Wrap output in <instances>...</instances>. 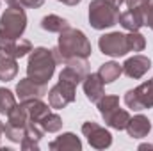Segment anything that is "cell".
I'll return each mask as SVG.
<instances>
[{
  "mask_svg": "<svg viewBox=\"0 0 153 151\" xmlns=\"http://www.w3.org/2000/svg\"><path fill=\"white\" fill-rule=\"evenodd\" d=\"M57 64L59 62L52 48H45V46L32 48V52L29 53V62H27V76L41 84H48V80L55 73Z\"/></svg>",
  "mask_w": 153,
  "mask_h": 151,
  "instance_id": "cell-2",
  "label": "cell"
},
{
  "mask_svg": "<svg viewBox=\"0 0 153 151\" xmlns=\"http://www.w3.org/2000/svg\"><path fill=\"white\" fill-rule=\"evenodd\" d=\"M57 2H62V0H57Z\"/></svg>",
  "mask_w": 153,
  "mask_h": 151,
  "instance_id": "cell-35",
  "label": "cell"
},
{
  "mask_svg": "<svg viewBox=\"0 0 153 151\" xmlns=\"http://www.w3.org/2000/svg\"><path fill=\"white\" fill-rule=\"evenodd\" d=\"M143 2H144V0H125V4H126V7H128V9L141 7V5H143Z\"/></svg>",
  "mask_w": 153,
  "mask_h": 151,
  "instance_id": "cell-30",
  "label": "cell"
},
{
  "mask_svg": "<svg viewBox=\"0 0 153 151\" xmlns=\"http://www.w3.org/2000/svg\"><path fill=\"white\" fill-rule=\"evenodd\" d=\"M141 7L144 13V27H150L153 30V0H144Z\"/></svg>",
  "mask_w": 153,
  "mask_h": 151,
  "instance_id": "cell-29",
  "label": "cell"
},
{
  "mask_svg": "<svg viewBox=\"0 0 153 151\" xmlns=\"http://www.w3.org/2000/svg\"><path fill=\"white\" fill-rule=\"evenodd\" d=\"M103 121H105L107 126H111L114 130H125L126 124H128V121H130V114H128V110L117 107L112 114H109L107 117H103Z\"/></svg>",
  "mask_w": 153,
  "mask_h": 151,
  "instance_id": "cell-22",
  "label": "cell"
},
{
  "mask_svg": "<svg viewBox=\"0 0 153 151\" xmlns=\"http://www.w3.org/2000/svg\"><path fill=\"white\" fill-rule=\"evenodd\" d=\"M125 105L132 110H146L153 109V78L137 85L135 89H128L123 98Z\"/></svg>",
  "mask_w": 153,
  "mask_h": 151,
  "instance_id": "cell-5",
  "label": "cell"
},
{
  "mask_svg": "<svg viewBox=\"0 0 153 151\" xmlns=\"http://www.w3.org/2000/svg\"><path fill=\"white\" fill-rule=\"evenodd\" d=\"M87 73H89L87 59L85 57H75V59H70L64 62V68L59 73V80H66V82H71V84L78 85L87 76Z\"/></svg>",
  "mask_w": 153,
  "mask_h": 151,
  "instance_id": "cell-9",
  "label": "cell"
},
{
  "mask_svg": "<svg viewBox=\"0 0 153 151\" xmlns=\"http://www.w3.org/2000/svg\"><path fill=\"white\" fill-rule=\"evenodd\" d=\"M45 135V130L41 128L39 123H34V121H29L27 126H25V133H23V139L20 142L22 150H34L38 151L39 150V141L43 139Z\"/></svg>",
  "mask_w": 153,
  "mask_h": 151,
  "instance_id": "cell-16",
  "label": "cell"
},
{
  "mask_svg": "<svg viewBox=\"0 0 153 151\" xmlns=\"http://www.w3.org/2000/svg\"><path fill=\"white\" fill-rule=\"evenodd\" d=\"M52 50H53V55L59 64L61 62L64 64L66 61L75 59V57L89 59L93 53V46H91V41L87 39V36L82 30L73 29V27H68L66 30H62L59 34L57 46Z\"/></svg>",
  "mask_w": 153,
  "mask_h": 151,
  "instance_id": "cell-1",
  "label": "cell"
},
{
  "mask_svg": "<svg viewBox=\"0 0 153 151\" xmlns=\"http://www.w3.org/2000/svg\"><path fill=\"white\" fill-rule=\"evenodd\" d=\"M98 46H100V52L109 57H123L130 52L126 34H121V32H109L100 36Z\"/></svg>",
  "mask_w": 153,
  "mask_h": 151,
  "instance_id": "cell-8",
  "label": "cell"
},
{
  "mask_svg": "<svg viewBox=\"0 0 153 151\" xmlns=\"http://www.w3.org/2000/svg\"><path fill=\"white\" fill-rule=\"evenodd\" d=\"M25 110L29 114V121H34V123H39L46 114L52 112V107L50 103L46 105L41 98H36V100H27V101H22Z\"/></svg>",
  "mask_w": 153,
  "mask_h": 151,
  "instance_id": "cell-18",
  "label": "cell"
},
{
  "mask_svg": "<svg viewBox=\"0 0 153 151\" xmlns=\"http://www.w3.org/2000/svg\"><path fill=\"white\" fill-rule=\"evenodd\" d=\"M0 50L14 59H22L32 52V43L23 38H9L0 32Z\"/></svg>",
  "mask_w": 153,
  "mask_h": 151,
  "instance_id": "cell-10",
  "label": "cell"
},
{
  "mask_svg": "<svg viewBox=\"0 0 153 151\" xmlns=\"http://www.w3.org/2000/svg\"><path fill=\"white\" fill-rule=\"evenodd\" d=\"M46 96H48L50 107L55 110H61L76 100V85L71 82H66V80H59L53 87L48 89Z\"/></svg>",
  "mask_w": 153,
  "mask_h": 151,
  "instance_id": "cell-6",
  "label": "cell"
},
{
  "mask_svg": "<svg viewBox=\"0 0 153 151\" xmlns=\"http://www.w3.org/2000/svg\"><path fill=\"white\" fill-rule=\"evenodd\" d=\"M18 75V62L14 57L0 50V82H11Z\"/></svg>",
  "mask_w": 153,
  "mask_h": 151,
  "instance_id": "cell-19",
  "label": "cell"
},
{
  "mask_svg": "<svg viewBox=\"0 0 153 151\" xmlns=\"http://www.w3.org/2000/svg\"><path fill=\"white\" fill-rule=\"evenodd\" d=\"M7 5L13 7H23V9H38L45 4V0H5Z\"/></svg>",
  "mask_w": 153,
  "mask_h": 151,
  "instance_id": "cell-28",
  "label": "cell"
},
{
  "mask_svg": "<svg viewBox=\"0 0 153 151\" xmlns=\"http://www.w3.org/2000/svg\"><path fill=\"white\" fill-rule=\"evenodd\" d=\"M27 29V13L23 7L9 5L0 16V32L9 38H22Z\"/></svg>",
  "mask_w": 153,
  "mask_h": 151,
  "instance_id": "cell-4",
  "label": "cell"
},
{
  "mask_svg": "<svg viewBox=\"0 0 153 151\" xmlns=\"http://www.w3.org/2000/svg\"><path fill=\"white\" fill-rule=\"evenodd\" d=\"M41 29L46 30V32H53V34H61L62 30H66L70 27V21L62 16H57V14H46L43 20H41Z\"/></svg>",
  "mask_w": 153,
  "mask_h": 151,
  "instance_id": "cell-20",
  "label": "cell"
},
{
  "mask_svg": "<svg viewBox=\"0 0 153 151\" xmlns=\"http://www.w3.org/2000/svg\"><path fill=\"white\" fill-rule=\"evenodd\" d=\"M96 107H98V112L102 117H107L109 114H112L119 107V96L114 94H103L98 101H96Z\"/></svg>",
  "mask_w": 153,
  "mask_h": 151,
  "instance_id": "cell-24",
  "label": "cell"
},
{
  "mask_svg": "<svg viewBox=\"0 0 153 151\" xmlns=\"http://www.w3.org/2000/svg\"><path fill=\"white\" fill-rule=\"evenodd\" d=\"M82 87H84V94L91 103H96L103 94H105V84L100 78L98 73H87V76L82 80Z\"/></svg>",
  "mask_w": 153,
  "mask_h": 151,
  "instance_id": "cell-13",
  "label": "cell"
},
{
  "mask_svg": "<svg viewBox=\"0 0 153 151\" xmlns=\"http://www.w3.org/2000/svg\"><path fill=\"white\" fill-rule=\"evenodd\" d=\"M82 0H62L61 4H64V5H70V7H75V5H78Z\"/></svg>",
  "mask_w": 153,
  "mask_h": 151,
  "instance_id": "cell-31",
  "label": "cell"
},
{
  "mask_svg": "<svg viewBox=\"0 0 153 151\" xmlns=\"http://www.w3.org/2000/svg\"><path fill=\"white\" fill-rule=\"evenodd\" d=\"M139 150H148V151H152V150H153V144H141V146H139Z\"/></svg>",
  "mask_w": 153,
  "mask_h": 151,
  "instance_id": "cell-32",
  "label": "cell"
},
{
  "mask_svg": "<svg viewBox=\"0 0 153 151\" xmlns=\"http://www.w3.org/2000/svg\"><path fill=\"white\" fill-rule=\"evenodd\" d=\"M27 123H29V114H27V110H25L23 103L16 105L11 112L7 114V123H5V124H9V126H14V128H22V130H25Z\"/></svg>",
  "mask_w": 153,
  "mask_h": 151,
  "instance_id": "cell-23",
  "label": "cell"
},
{
  "mask_svg": "<svg viewBox=\"0 0 153 151\" xmlns=\"http://www.w3.org/2000/svg\"><path fill=\"white\" fill-rule=\"evenodd\" d=\"M82 133L87 139L89 146L94 150H107L112 146V133L94 121H85L82 124Z\"/></svg>",
  "mask_w": 153,
  "mask_h": 151,
  "instance_id": "cell-7",
  "label": "cell"
},
{
  "mask_svg": "<svg viewBox=\"0 0 153 151\" xmlns=\"http://www.w3.org/2000/svg\"><path fill=\"white\" fill-rule=\"evenodd\" d=\"M39 124H41V128L45 130V133H57V132L62 128V117H61L59 114L50 112L39 121Z\"/></svg>",
  "mask_w": 153,
  "mask_h": 151,
  "instance_id": "cell-25",
  "label": "cell"
},
{
  "mask_svg": "<svg viewBox=\"0 0 153 151\" xmlns=\"http://www.w3.org/2000/svg\"><path fill=\"white\" fill-rule=\"evenodd\" d=\"M119 5L111 0H91L89 4V25L94 30H105L119 21Z\"/></svg>",
  "mask_w": 153,
  "mask_h": 151,
  "instance_id": "cell-3",
  "label": "cell"
},
{
  "mask_svg": "<svg viewBox=\"0 0 153 151\" xmlns=\"http://www.w3.org/2000/svg\"><path fill=\"white\" fill-rule=\"evenodd\" d=\"M121 66H123V73L128 76V78L139 80V78H143V76L150 71V68H152V59L146 57V55L137 53V55L126 59Z\"/></svg>",
  "mask_w": 153,
  "mask_h": 151,
  "instance_id": "cell-12",
  "label": "cell"
},
{
  "mask_svg": "<svg viewBox=\"0 0 153 151\" xmlns=\"http://www.w3.org/2000/svg\"><path fill=\"white\" fill-rule=\"evenodd\" d=\"M111 2H114L116 5H119V7H121V5L125 4V0H111Z\"/></svg>",
  "mask_w": 153,
  "mask_h": 151,
  "instance_id": "cell-33",
  "label": "cell"
},
{
  "mask_svg": "<svg viewBox=\"0 0 153 151\" xmlns=\"http://www.w3.org/2000/svg\"><path fill=\"white\" fill-rule=\"evenodd\" d=\"M50 150L53 151H80L82 150V142L75 133L66 132L62 135H59L55 141L50 142Z\"/></svg>",
  "mask_w": 153,
  "mask_h": 151,
  "instance_id": "cell-17",
  "label": "cell"
},
{
  "mask_svg": "<svg viewBox=\"0 0 153 151\" xmlns=\"http://www.w3.org/2000/svg\"><path fill=\"white\" fill-rule=\"evenodd\" d=\"M117 23L125 30H128V32H137L141 27H144V13H143V7H135V9H128V11L121 13Z\"/></svg>",
  "mask_w": 153,
  "mask_h": 151,
  "instance_id": "cell-14",
  "label": "cell"
},
{
  "mask_svg": "<svg viewBox=\"0 0 153 151\" xmlns=\"http://www.w3.org/2000/svg\"><path fill=\"white\" fill-rule=\"evenodd\" d=\"M98 75L103 80V84H112V82H116L119 76L123 75V66L114 62V61L103 62L100 66V70H98Z\"/></svg>",
  "mask_w": 153,
  "mask_h": 151,
  "instance_id": "cell-21",
  "label": "cell"
},
{
  "mask_svg": "<svg viewBox=\"0 0 153 151\" xmlns=\"http://www.w3.org/2000/svg\"><path fill=\"white\" fill-rule=\"evenodd\" d=\"M48 94V85L36 82L32 78H22L16 84V96L20 98V101H27V100H36V98H43Z\"/></svg>",
  "mask_w": 153,
  "mask_h": 151,
  "instance_id": "cell-11",
  "label": "cell"
},
{
  "mask_svg": "<svg viewBox=\"0 0 153 151\" xmlns=\"http://www.w3.org/2000/svg\"><path fill=\"white\" fill-rule=\"evenodd\" d=\"M16 96L13 94V91L0 87V115H7L14 107H16Z\"/></svg>",
  "mask_w": 153,
  "mask_h": 151,
  "instance_id": "cell-26",
  "label": "cell"
},
{
  "mask_svg": "<svg viewBox=\"0 0 153 151\" xmlns=\"http://www.w3.org/2000/svg\"><path fill=\"white\" fill-rule=\"evenodd\" d=\"M4 126H5V124H4V123H2V121H0V137H2V135H4Z\"/></svg>",
  "mask_w": 153,
  "mask_h": 151,
  "instance_id": "cell-34",
  "label": "cell"
},
{
  "mask_svg": "<svg viewBox=\"0 0 153 151\" xmlns=\"http://www.w3.org/2000/svg\"><path fill=\"white\" fill-rule=\"evenodd\" d=\"M126 39H128V50L130 52H143L146 48V39L139 30L137 32H128Z\"/></svg>",
  "mask_w": 153,
  "mask_h": 151,
  "instance_id": "cell-27",
  "label": "cell"
},
{
  "mask_svg": "<svg viewBox=\"0 0 153 151\" xmlns=\"http://www.w3.org/2000/svg\"><path fill=\"white\" fill-rule=\"evenodd\" d=\"M125 130H126L128 137H132V139H144L152 132V121L146 115L137 114V115L130 117V121H128Z\"/></svg>",
  "mask_w": 153,
  "mask_h": 151,
  "instance_id": "cell-15",
  "label": "cell"
}]
</instances>
